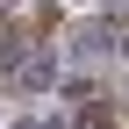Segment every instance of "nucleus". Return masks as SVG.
<instances>
[{"label":"nucleus","instance_id":"nucleus-1","mask_svg":"<svg viewBox=\"0 0 129 129\" xmlns=\"http://www.w3.org/2000/svg\"><path fill=\"white\" fill-rule=\"evenodd\" d=\"M7 79H14L22 93H50V86H57V50H29V57L7 72Z\"/></svg>","mask_w":129,"mask_h":129}]
</instances>
